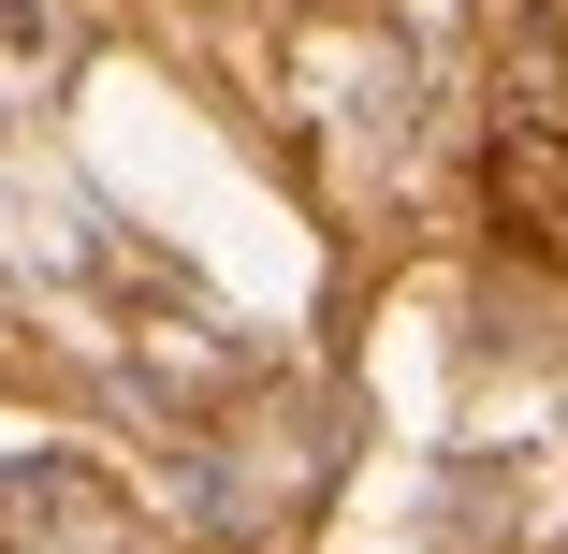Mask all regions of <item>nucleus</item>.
I'll use <instances>...</instances> for the list:
<instances>
[{
    "label": "nucleus",
    "mask_w": 568,
    "mask_h": 554,
    "mask_svg": "<svg viewBox=\"0 0 568 554\" xmlns=\"http://www.w3.org/2000/svg\"><path fill=\"white\" fill-rule=\"evenodd\" d=\"M0 540H16V554H146L132 496L102 482L88 453H16V467H0Z\"/></svg>",
    "instance_id": "f257e3e1"
},
{
    "label": "nucleus",
    "mask_w": 568,
    "mask_h": 554,
    "mask_svg": "<svg viewBox=\"0 0 568 554\" xmlns=\"http://www.w3.org/2000/svg\"><path fill=\"white\" fill-rule=\"evenodd\" d=\"M30 30H44V0H0V44H30Z\"/></svg>",
    "instance_id": "7ed1b4c3"
},
{
    "label": "nucleus",
    "mask_w": 568,
    "mask_h": 554,
    "mask_svg": "<svg viewBox=\"0 0 568 554\" xmlns=\"http://www.w3.org/2000/svg\"><path fill=\"white\" fill-rule=\"evenodd\" d=\"M496 219L568 263V132H496Z\"/></svg>",
    "instance_id": "f03ea898"
}]
</instances>
